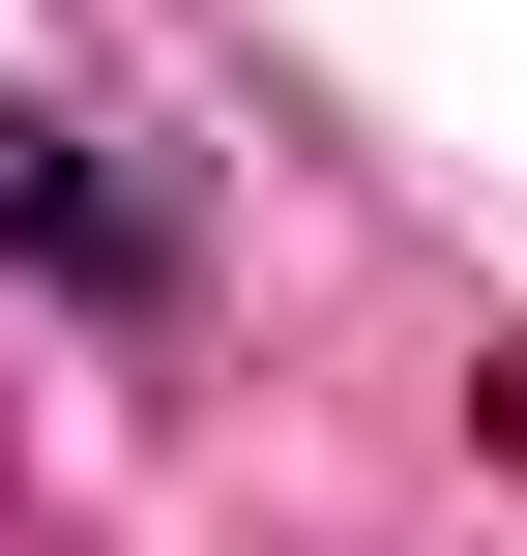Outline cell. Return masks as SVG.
<instances>
[{"instance_id": "cell-1", "label": "cell", "mask_w": 527, "mask_h": 556, "mask_svg": "<svg viewBox=\"0 0 527 556\" xmlns=\"http://www.w3.org/2000/svg\"><path fill=\"white\" fill-rule=\"evenodd\" d=\"M0 235H59L88 293H147V264H176V235H147V205H117L88 147H59V117H0Z\"/></svg>"}]
</instances>
